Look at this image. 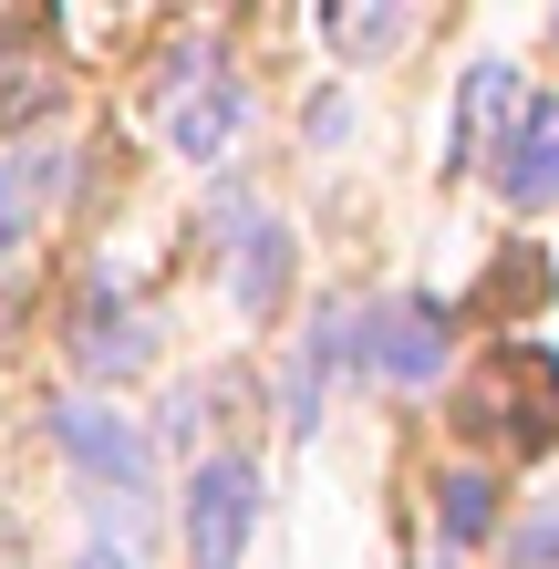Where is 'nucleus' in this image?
Segmentation results:
<instances>
[{"mask_svg": "<svg viewBox=\"0 0 559 569\" xmlns=\"http://www.w3.org/2000/svg\"><path fill=\"white\" fill-rule=\"evenodd\" d=\"M249 528H259V466H239V456L197 466V487H187V569H239Z\"/></svg>", "mask_w": 559, "mask_h": 569, "instance_id": "obj_1", "label": "nucleus"}, {"mask_svg": "<svg viewBox=\"0 0 559 569\" xmlns=\"http://www.w3.org/2000/svg\"><path fill=\"white\" fill-rule=\"evenodd\" d=\"M52 435H62V456H73L93 487L146 497V435L124 425V415H104V405H62V415H52Z\"/></svg>", "mask_w": 559, "mask_h": 569, "instance_id": "obj_2", "label": "nucleus"}, {"mask_svg": "<svg viewBox=\"0 0 559 569\" xmlns=\"http://www.w3.org/2000/svg\"><path fill=\"white\" fill-rule=\"evenodd\" d=\"M498 393H508L498 425H508L529 456H549V446H559V362L529 352V342H508V352H498Z\"/></svg>", "mask_w": 559, "mask_h": 569, "instance_id": "obj_3", "label": "nucleus"}, {"mask_svg": "<svg viewBox=\"0 0 559 569\" xmlns=\"http://www.w3.org/2000/svg\"><path fill=\"white\" fill-rule=\"evenodd\" d=\"M498 187H508V208H549V197H559V93H539V104L508 124Z\"/></svg>", "mask_w": 559, "mask_h": 569, "instance_id": "obj_4", "label": "nucleus"}, {"mask_svg": "<svg viewBox=\"0 0 559 569\" xmlns=\"http://www.w3.org/2000/svg\"><path fill=\"white\" fill-rule=\"evenodd\" d=\"M73 352L93 362V373H136V362H146V311H124V300H104V290H93V300H83Z\"/></svg>", "mask_w": 559, "mask_h": 569, "instance_id": "obj_5", "label": "nucleus"}, {"mask_svg": "<svg viewBox=\"0 0 559 569\" xmlns=\"http://www.w3.org/2000/svg\"><path fill=\"white\" fill-rule=\"evenodd\" d=\"M373 362L393 383H436L446 373V331H436V311H393L383 331H373Z\"/></svg>", "mask_w": 559, "mask_h": 569, "instance_id": "obj_6", "label": "nucleus"}, {"mask_svg": "<svg viewBox=\"0 0 559 569\" xmlns=\"http://www.w3.org/2000/svg\"><path fill=\"white\" fill-rule=\"evenodd\" d=\"M508 83H518L508 62H477V73H467V93H456V136H446V177L477 156V136H487V124L508 114Z\"/></svg>", "mask_w": 559, "mask_h": 569, "instance_id": "obj_7", "label": "nucleus"}, {"mask_svg": "<svg viewBox=\"0 0 559 569\" xmlns=\"http://www.w3.org/2000/svg\"><path fill=\"white\" fill-rule=\"evenodd\" d=\"M42 104H52V62L31 42H0V124H31Z\"/></svg>", "mask_w": 559, "mask_h": 569, "instance_id": "obj_8", "label": "nucleus"}, {"mask_svg": "<svg viewBox=\"0 0 559 569\" xmlns=\"http://www.w3.org/2000/svg\"><path fill=\"white\" fill-rule=\"evenodd\" d=\"M228 124H239V93L208 83L197 104H177V146H187V156H218V146H228Z\"/></svg>", "mask_w": 559, "mask_h": 569, "instance_id": "obj_9", "label": "nucleus"}, {"mask_svg": "<svg viewBox=\"0 0 559 569\" xmlns=\"http://www.w3.org/2000/svg\"><path fill=\"white\" fill-rule=\"evenodd\" d=\"M436 518H446V539H487L498 487H487V477H446V487H436Z\"/></svg>", "mask_w": 559, "mask_h": 569, "instance_id": "obj_10", "label": "nucleus"}, {"mask_svg": "<svg viewBox=\"0 0 559 569\" xmlns=\"http://www.w3.org/2000/svg\"><path fill=\"white\" fill-rule=\"evenodd\" d=\"M393 31H405L393 11H342V21H332V42H342V52H383Z\"/></svg>", "mask_w": 559, "mask_h": 569, "instance_id": "obj_11", "label": "nucleus"}, {"mask_svg": "<svg viewBox=\"0 0 559 569\" xmlns=\"http://www.w3.org/2000/svg\"><path fill=\"white\" fill-rule=\"evenodd\" d=\"M11 239H21V187L0 177V249H11Z\"/></svg>", "mask_w": 559, "mask_h": 569, "instance_id": "obj_12", "label": "nucleus"}, {"mask_svg": "<svg viewBox=\"0 0 559 569\" xmlns=\"http://www.w3.org/2000/svg\"><path fill=\"white\" fill-rule=\"evenodd\" d=\"M83 569H136V559H124V549H83Z\"/></svg>", "mask_w": 559, "mask_h": 569, "instance_id": "obj_13", "label": "nucleus"}]
</instances>
